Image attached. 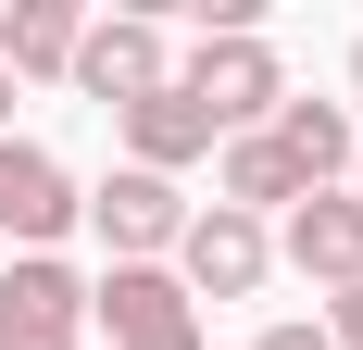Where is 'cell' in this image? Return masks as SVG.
I'll return each instance as SVG.
<instances>
[{"label":"cell","mask_w":363,"mask_h":350,"mask_svg":"<svg viewBox=\"0 0 363 350\" xmlns=\"http://www.w3.org/2000/svg\"><path fill=\"white\" fill-rule=\"evenodd\" d=\"M176 88L201 113H213V138H251L263 113L289 101V75H276V50H263V26H201V50L176 63Z\"/></svg>","instance_id":"obj_1"},{"label":"cell","mask_w":363,"mask_h":350,"mask_svg":"<svg viewBox=\"0 0 363 350\" xmlns=\"http://www.w3.org/2000/svg\"><path fill=\"white\" fill-rule=\"evenodd\" d=\"M88 325H101L113 350H201V300H188L163 263H113V276L88 288Z\"/></svg>","instance_id":"obj_2"},{"label":"cell","mask_w":363,"mask_h":350,"mask_svg":"<svg viewBox=\"0 0 363 350\" xmlns=\"http://www.w3.org/2000/svg\"><path fill=\"white\" fill-rule=\"evenodd\" d=\"M75 88H88V101H150V88H163V75H176V50H163V26H150V13H113V26H75Z\"/></svg>","instance_id":"obj_3"},{"label":"cell","mask_w":363,"mask_h":350,"mask_svg":"<svg viewBox=\"0 0 363 350\" xmlns=\"http://www.w3.org/2000/svg\"><path fill=\"white\" fill-rule=\"evenodd\" d=\"M263 263H276V238H263L251 213H188V238H176V288L188 300H251L263 288Z\"/></svg>","instance_id":"obj_4"},{"label":"cell","mask_w":363,"mask_h":350,"mask_svg":"<svg viewBox=\"0 0 363 350\" xmlns=\"http://www.w3.org/2000/svg\"><path fill=\"white\" fill-rule=\"evenodd\" d=\"M75 338H88V288L50 250H13V276H0V350H75Z\"/></svg>","instance_id":"obj_5"},{"label":"cell","mask_w":363,"mask_h":350,"mask_svg":"<svg viewBox=\"0 0 363 350\" xmlns=\"http://www.w3.org/2000/svg\"><path fill=\"white\" fill-rule=\"evenodd\" d=\"M75 213H88V225L113 238V263H163V250L188 238V201H176V175H138V163L113 175L101 201H75Z\"/></svg>","instance_id":"obj_6"},{"label":"cell","mask_w":363,"mask_h":350,"mask_svg":"<svg viewBox=\"0 0 363 350\" xmlns=\"http://www.w3.org/2000/svg\"><path fill=\"white\" fill-rule=\"evenodd\" d=\"M63 225H75V175L50 163L38 138H0V238H13V250H50Z\"/></svg>","instance_id":"obj_7"},{"label":"cell","mask_w":363,"mask_h":350,"mask_svg":"<svg viewBox=\"0 0 363 350\" xmlns=\"http://www.w3.org/2000/svg\"><path fill=\"white\" fill-rule=\"evenodd\" d=\"M276 250H289L313 288H351V276H363V201H351V188H313V201H289V238H276Z\"/></svg>","instance_id":"obj_8"},{"label":"cell","mask_w":363,"mask_h":350,"mask_svg":"<svg viewBox=\"0 0 363 350\" xmlns=\"http://www.w3.org/2000/svg\"><path fill=\"white\" fill-rule=\"evenodd\" d=\"M201 150H213V113L188 101L176 75H163L150 101H125V163L138 175H176V163H201Z\"/></svg>","instance_id":"obj_9"},{"label":"cell","mask_w":363,"mask_h":350,"mask_svg":"<svg viewBox=\"0 0 363 350\" xmlns=\"http://www.w3.org/2000/svg\"><path fill=\"white\" fill-rule=\"evenodd\" d=\"M263 138H276V163H289L301 188H338V175H351V138H363V125H351L338 101H276V113H263Z\"/></svg>","instance_id":"obj_10"},{"label":"cell","mask_w":363,"mask_h":350,"mask_svg":"<svg viewBox=\"0 0 363 350\" xmlns=\"http://www.w3.org/2000/svg\"><path fill=\"white\" fill-rule=\"evenodd\" d=\"M75 63V13L63 0H13L0 13V75H63Z\"/></svg>","instance_id":"obj_11"},{"label":"cell","mask_w":363,"mask_h":350,"mask_svg":"<svg viewBox=\"0 0 363 350\" xmlns=\"http://www.w3.org/2000/svg\"><path fill=\"white\" fill-rule=\"evenodd\" d=\"M289 201H313V188L276 163V138H263V125H251V138H225V213H251V225H263V213H289Z\"/></svg>","instance_id":"obj_12"},{"label":"cell","mask_w":363,"mask_h":350,"mask_svg":"<svg viewBox=\"0 0 363 350\" xmlns=\"http://www.w3.org/2000/svg\"><path fill=\"white\" fill-rule=\"evenodd\" d=\"M326 338H338V350H363V276H351V288L326 300Z\"/></svg>","instance_id":"obj_13"},{"label":"cell","mask_w":363,"mask_h":350,"mask_svg":"<svg viewBox=\"0 0 363 350\" xmlns=\"http://www.w3.org/2000/svg\"><path fill=\"white\" fill-rule=\"evenodd\" d=\"M263 350H338L326 325H263Z\"/></svg>","instance_id":"obj_14"},{"label":"cell","mask_w":363,"mask_h":350,"mask_svg":"<svg viewBox=\"0 0 363 350\" xmlns=\"http://www.w3.org/2000/svg\"><path fill=\"white\" fill-rule=\"evenodd\" d=\"M351 201H363V138H351Z\"/></svg>","instance_id":"obj_15"},{"label":"cell","mask_w":363,"mask_h":350,"mask_svg":"<svg viewBox=\"0 0 363 350\" xmlns=\"http://www.w3.org/2000/svg\"><path fill=\"white\" fill-rule=\"evenodd\" d=\"M351 88H363V38H351Z\"/></svg>","instance_id":"obj_16"},{"label":"cell","mask_w":363,"mask_h":350,"mask_svg":"<svg viewBox=\"0 0 363 350\" xmlns=\"http://www.w3.org/2000/svg\"><path fill=\"white\" fill-rule=\"evenodd\" d=\"M0 113H13V75H0Z\"/></svg>","instance_id":"obj_17"}]
</instances>
